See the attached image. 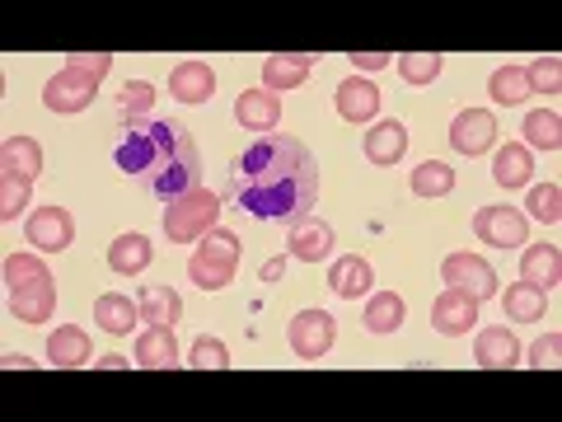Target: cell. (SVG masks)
<instances>
[{
    "instance_id": "1",
    "label": "cell",
    "mask_w": 562,
    "mask_h": 422,
    "mask_svg": "<svg viewBox=\"0 0 562 422\" xmlns=\"http://www.w3.org/2000/svg\"><path fill=\"white\" fill-rule=\"evenodd\" d=\"M231 188L258 221H305L319 198V160L295 136L262 132L231 165Z\"/></svg>"
},
{
    "instance_id": "2",
    "label": "cell",
    "mask_w": 562,
    "mask_h": 422,
    "mask_svg": "<svg viewBox=\"0 0 562 422\" xmlns=\"http://www.w3.org/2000/svg\"><path fill=\"white\" fill-rule=\"evenodd\" d=\"M113 160L136 188H146L150 198H160V202L183 198V192H192L202 184L198 146H192L183 122H169V118L122 122Z\"/></svg>"
},
{
    "instance_id": "3",
    "label": "cell",
    "mask_w": 562,
    "mask_h": 422,
    "mask_svg": "<svg viewBox=\"0 0 562 422\" xmlns=\"http://www.w3.org/2000/svg\"><path fill=\"white\" fill-rule=\"evenodd\" d=\"M221 216V198L211 188H192L183 198H173L169 211H165V235L173 244H198L202 235H211V225Z\"/></svg>"
},
{
    "instance_id": "4",
    "label": "cell",
    "mask_w": 562,
    "mask_h": 422,
    "mask_svg": "<svg viewBox=\"0 0 562 422\" xmlns=\"http://www.w3.org/2000/svg\"><path fill=\"white\" fill-rule=\"evenodd\" d=\"M235 268H239V240L231 231H211L202 235V249H192L188 258V277L198 281L202 291H221L235 281Z\"/></svg>"
},
{
    "instance_id": "5",
    "label": "cell",
    "mask_w": 562,
    "mask_h": 422,
    "mask_svg": "<svg viewBox=\"0 0 562 422\" xmlns=\"http://www.w3.org/2000/svg\"><path fill=\"white\" fill-rule=\"evenodd\" d=\"M473 235L492 249H520L525 235H530V221H525V211L516 207H483L479 216H473Z\"/></svg>"
},
{
    "instance_id": "6",
    "label": "cell",
    "mask_w": 562,
    "mask_h": 422,
    "mask_svg": "<svg viewBox=\"0 0 562 422\" xmlns=\"http://www.w3.org/2000/svg\"><path fill=\"white\" fill-rule=\"evenodd\" d=\"M441 277H446V287L469 291L473 301H487V296H497V273H492L487 258H479V254H450L441 263Z\"/></svg>"
},
{
    "instance_id": "7",
    "label": "cell",
    "mask_w": 562,
    "mask_h": 422,
    "mask_svg": "<svg viewBox=\"0 0 562 422\" xmlns=\"http://www.w3.org/2000/svg\"><path fill=\"white\" fill-rule=\"evenodd\" d=\"M333 338H338V324H333V314H324V310H301L291 320V352L295 357L319 362L333 347Z\"/></svg>"
},
{
    "instance_id": "8",
    "label": "cell",
    "mask_w": 562,
    "mask_h": 422,
    "mask_svg": "<svg viewBox=\"0 0 562 422\" xmlns=\"http://www.w3.org/2000/svg\"><path fill=\"white\" fill-rule=\"evenodd\" d=\"M24 235H29L33 249L61 254V249H70V240H76V221H70L66 207H43V211H33V216H29Z\"/></svg>"
},
{
    "instance_id": "9",
    "label": "cell",
    "mask_w": 562,
    "mask_h": 422,
    "mask_svg": "<svg viewBox=\"0 0 562 422\" xmlns=\"http://www.w3.org/2000/svg\"><path fill=\"white\" fill-rule=\"evenodd\" d=\"M10 310L20 324H47L52 310H57V287H52V277H33V281H20V287H10Z\"/></svg>"
},
{
    "instance_id": "10",
    "label": "cell",
    "mask_w": 562,
    "mask_h": 422,
    "mask_svg": "<svg viewBox=\"0 0 562 422\" xmlns=\"http://www.w3.org/2000/svg\"><path fill=\"white\" fill-rule=\"evenodd\" d=\"M431 324H436V333H446V338H464V333L479 324V301H473L469 291L446 287L441 301L431 306Z\"/></svg>"
},
{
    "instance_id": "11",
    "label": "cell",
    "mask_w": 562,
    "mask_h": 422,
    "mask_svg": "<svg viewBox=\"0 0 562 422\" xmlns=\"http://www.w3.org/2000/svg\"><path fill=\"white\" fill-rule=\"evenodd\" d=\"M492 141H497V118L487 109H464L450 122V146L460 155H483L492 151Z\"/></svg>"
},
{
    "instance_id": "12",
    "label": "cell",
    "mask_w": 562,
    "mask_h": 422,
    "mask_svg": "<svg viewBox=\"0 0 562 422\" xmlns=\"http://www.w3.org/2000/svg\"><path fill=\"white\" fill-rule=\"evenodd\" d=\"M90 99H94V80H85L80 70H70V66L57 70L43 90V103L52 113H80V109H90Z\"/></svg>"
},
{
    "instance_id": "13",
    "label": "cell",
    "mask_w": 562,
    "mask_h": 422,
    "mask_svg": "<svg viewBox=\"0 0 562 422\" xmlns=\"http://www.w3.org/2000/svg\"><path fill=\"white\" fill-rule=\"evenodd\" d=\"M319 62L314 52H272L268 62H262V85L277 95V90H295V85H305L310 66Z\"/></svg>"
},
{
    "instance_id": "14",
    "label": "cell",
    "mask_w": 562,
    "mask_h": 422,
    "mask_svg": "<svg viewBox=\"0 0 562 422\" xmlns=\"http://www.w3.org/2000/svg\"><path fill=\"white\" fill-rule=\"evenodd\" d=\"M0 174L5 179H20V184H33L43 174V151L33 136H10L5 146H0Z\"/></svg>"
},
{
    "instance_id": "15",
    "label": "cell",
    "mask_w": 562,
    "mask_h": 422,
    "mask_svg": "<svg viewBox=\"0 0 562 422\" xmlns=\"http://www.w3.org/2000/svg\"><path fill=\"white\" fill-rule=\"evenodd\" d=\"M473 357L487 371H512V366H520V343L512 329H483L479 343H473Z\"/></svg>"
},
{
    "instance_id": "16",
    "label": "cell",
    "mask_w": 562,
    "mask_h": 422,
    "mask_svg": "<svg viewBox=\"0 0 562 422\" xmlns=\"http://www.w3.org/2000/svg\"><path fill=\"white\" fill-rule=\"evenodd\" d=\"M211 90H216V70L206 62H179L169 76V95L183 99V103H206Z\"/></svg>"
},
{
    "instance_id": "17",
    "label": "cell",
    "mask_w": 562,
    "mask_h": 422,
    "mask_svg": "<svg viewBox=\"0 0 562 422\" xmlns=\"http://www.w3.org/2000/svg\"><path fill=\"white\" fill-rule=\"evenodd\" d=\"M235 118H239V127H249V132H272L281 122V99L272 90H244L235 99Z\"/></svg>"
},
{
    "instance_id": "18",
    "label": "cell",
    "mask_w": 562,
    "mask_h": 422,
    "mask_svg": "<svg viewBox=\"0 0 562 422\" xmlns=\"http://www.w3.org/2000/svg\"><path fill=\"white\" fill-rule=\"evenodd\" d=\"M47 362L57 366V371H76V366H85L90 362V333L76 329V324H61L47 338Z\"/></svg>"
},
{
    "instance_id": "19",
    "label": "cell",
    "mask_w": 562,
    "mask_h": 422,
    "mask_svg": "<svg viewBox=\"0 0 562 422\" xmlns=\"http://www.w3.org/2000/svg\"><path fill=\"white\" fill-rule=\"evenodd\" d=\"M328 287H333V296H342V301H357V296H371L375 273H371V263H366V258L351 254V258H338V263H333Z\"/></svg>"
},
{
    "instance_id": "20",
    "label": "cell",
    "mask_w": 562,
    "mask_h": 422,
    "mask_svg": "<svg viewBox=\"0 0 562 422\" xmlns=\"http://www.w3.org/2000/svg\"><path fill=\"white\" fill-rule=\"evenodd\" d=\"M136 366H146V371L179 366V343H173V329L150 324L146 333H140V338H136Z\"/></svg>"
},
{
    "instance_id": "21",
    "label": "cell",
    "mask_w": 562,
    "mask_h": 422,
    "mask_svg": "<svg viewBox=\"0 0 562 422\" xmlns=\"http://www.w3.org/2000/svg\"><path fill=\"white\" fill-rule=\"evenodd\" d=\"M520 277L530 281V287L539 291H549L562 281V254H558V244H535V249H525L520 254Z\"/></svg>"
},
{
    "instance_id": "22",
    "label": "cell",
    "mask_w": 562,
    "mask_h": 422,
    "mask_svg": "<svg viewBox=\"0 0 562 422\" xmlns=\"http://www.w3.org/2000/svg\"><path fill=\"white\" fill-rule=\"evenodd\" d=\"M338 113L347 122H371L380 113V90L371 80H361V76H351L338 85Z\"/></svg>"
},
{
    "instance_id": "23",
    "label": "cell",
    "mask_w": 562,
    "mask_h": 422,
    "mask_svg": "<svg viewBox=\"0 0 562 422\" xmlns=\"http://www.w3.org/2000/svg\"><path fill=\"white\" fill-rule=\"evenodd\" d=\"M291 254L301 258V263H324L333 254V231L324 221H295L291 225Z\"/></svg>"
},
{
    "instance_id": "24",
    "label": "cell",
    "mask_w": 562,
    "mask_h": 422,
    "mask_svg": "<svg viewBox=\"0 0 562 422\" xmlns=\"http://www.w3.org/2000/svg\"><path fill=\"white\" fill-rule=\"evenodd\" d=\"M179 314H183V301H179V291H173L169 281H155V287L140 291V320H146V324L173 329V324H179Z\"/></svg>"
},
{
    "instance_id": "25",
    "label": "cell",
    "mask_w": 562,
    "mask_h": 422,
    "mask_svg": "<svg viewBox=\"0 0 562 422\" xmlns=\"http://www.w3.org/2000/svg\"><path fill=\"white\" fill-rule=\"evenodd\" d=\"M403 151H408V132H403V122H380V127L366 136V160L371 165H398Z\"/></svg>"
},
{
    "instance_id": "26",
    "label": "cell",
    "mask_w": 562,
    "mask_h": 422,
    "mask_svg": "<svg viewBox=\"0 0 562 422\" xmlns=\"http://www.w3.org/2000/svg\"><path fill=\"white\" fill-rule=\"evenodd\" d=\"M136 314H140V306H132L127 296L109 291V296H99V306H94V324L103 333H113V338H127L132 324H136Z\"/></svg>"
},
{
    "instance_id": "27",
    "label": "cell",
    "mask_w": 562,
    "mask_h": 422,
    "mask_svg": "<svg viewBox=\"0 0 562 422\" xmlns=\"http://www.w3.org/2000/svg\"><path fill=\"white\" fill-rule=\"evenodd\" d=\"M150 258H155V249H150L146 235H117L113 249H109V268L122 273V277H132L140 268H150Z\"/></svg>"
},
{
    "instance_id": "28",
    "label": "cell",
    "mask_w": 562,
    "mask_h": 422,
    "mask_svg": "<svg viewBox=\"0 0 562 422\" xmlns=\"http://www.w3.org/2000/svg\"><path fill=\"white\" fill-rule=\"evenodd\" d=\"M530 174H535V165H530V151L525 146H502L497 151V160H492V179H497L502 188H525L530 184Z\"/></svg>"
},
{
    "instance_id": "29",
    "label": "cell",
    "mask_w": 562,
    "mask_h": 422,
    "mask_svg": "<svg viewBox=\"0 0 562 422\" xmlns=\"http://www.w3.org/2000/svg\"><path fill=\"white\" fill-rule=\"evenodd\" d=\"M506 314H512L516 324H539L543 320V291L530 287V281H520V287H506Z\"/></svg>"
},
{
    "instance_id": "30",
    "label": "cell",
    "mask_w": 562,
    "mask_h": 422,
    "mask_svg": "<svg viewBox=\"0 0 562 422\" xmlns=\"http://www.w3.org/2000/svg\"><path fill=\"white\" fill-rule=\"evenodd\" d=\"M398 324H403V301L394 291H380L366 301V329L371 333H394Z\"/></svg>"
},
{
    "instance_id": "31",
    "label": "cell",
    "mask_w": 562,
    "mask_h": 422,
    "mask_svg": "<svg viewBox=\"0 0 562 422\" xmlns=\"http://www.w3.org/2000/svg\"><path fill=\"white\" fill-rule=\"evenodd\" d=\"M487 95L497 99V103H520V99H530V80H525V66H502V70H492Z\"/></svg>"
},
{
    "instance_id": "32",
    "label": "cell",
    "mask_w": 562,
    "mask_h": 422,
    "mask_svg": "<svg viewBox=\"0 0 562 422\" xmlns=\"http://www.w3.org/2000/svg\"><path fill=\"white\" fill-rule=\"evenodd\" d=\"M454 188V169L441 165V160H427L413 169V192L417 198H446V192Z\"/></svg>"
},
{
    "instance_id": "33",
    "label": "cell",
    "mask_w": 562,
    "mask_h": 422,
    "mask_svg": "<svg viewBox=\"0 0 562 422\" xmlns=\"http://www.w3.org/2000/svg\"><path fill=\"white\" fill-rule=\"evenodd\" d=\"M150 103H155V85L150 80H127L122 85V95H117V113H122V122H136V118H146L150 113Z\"/></svg>"
},
{
    "instance_id": "34",
    "label": "cell",
    "mask_w": 562,
    "mask_h": 422,
    "mask_svg": "<svg viewBox=\"0 0 562 422\" xmlns=\"http://www.w3.org/2000/svg\"><path fill=\"white\" fill-rule=\"evenodd\" d=\"M441 62L436 52H408V57H398V76L408 85H431L436 76H441Z\"/></svg>"
},
{
    "instance_id": "35",
    "label": "cell",
    "mask_w": 562,
    "mask_h": 422,
    "mask_svg": "<svg viewBox=\"0 0 562 422\" xmlns=\"http://www.w3.org/2000/svg\"><path fill=\"white\" fill-rule=\"evenodd\" d=\"M525 136H530V146H539V151H558L562 146V118L558 113H530L525 118Z\"/></svg>"
},
{
    "instance_id": "36",
    "label": "cell",
    "mask_w": 562,
    "mask_h": 422,
    "mask_svg": "<svg viewBox=\"0 0 562 422\" xmlns=\"http://www.w3.org/2000/svg\"><path fill=\"white\" fill-rule=\"evenodd\" d=\"M530 216H535V221H549V225L562 216V192H558V184L530 188Z\"/></svg>"
},
{
    "instance_id": "37",
    "label": "cell",
    "mask_w": 562,
    "mask_h": 422,
    "mask_svg": "<svg viewBox=\"0 0 562 422\" xmlns=\"http://www.w3.org/2000/svg\"><path fill=\"white\" fill-rule=\"evenodd\" d=\"M192 366H198V371H225V366H231V352H225L221 338H198L192 343Z\"/></svg>"
},
{
    "instance_id": "38",
    "label": "cell",
    "mask_w": 562,
    "mask_h": 422,
    "mask_svg": "<svg viewBox=\"0 0 562 422\" xmlns=\"http://www.w3.org/2000/svg\"><path fill=\"white\" fill-rule=\"evenodd\" d=\"M530 90H543V95H558L562 90V62L558 57H539L530 70H525Z\"/></svg>"
},
{
    "instance_id": "39",
    "label": "cell",
    "mask_w": 562,
    "mask_h": 422,
    "mask_svg": "<svg viewBox=\"0 0 562 422\" xmlns=\"http://www.w3.org/2000/svg\"><path fill=\"white\" fill-rule=\"evenodd\" d=\"M70 70H80V76L85 80H103V76H109V70H113V57H109V52H94V57H90V52H70Z\"/></svg>"
},
{
    "instance_id": "40",
    "label": "cell",
    "mask_w": 562,
    "mask_h": 422,
    "mask_svg": "<svg viewBox=\"0 0 562 422\" xmlns=\"http://www.w3.org/2000/svg\"><path fill=\"white\" fill-rule=\"evenodd\" d=\"M24 207H29V184H20V179L0 184V221H20Z\"/></svg>"
},
{
    "instance_id": "41",
    "label": "cell",
    "mask_w": 562,
    "mask_h": 422,
    "mask_svg": "<svg viewBox=\"0 0 562 422\" xmlns=\"http://www.w3.org/2000/svg\"><path fill=\"white\" fill-rule=\"evenodd\" d=\"M43 258H33V254H10L5 258V287H20V281H33V277H43Z\"/></svg>"
},
{
    "instance_id": "42",
    "label": "cell",
    "mask_w": 562,
    "mask_h": 422,
    "mask_svg": "<svg viewBox=\"0 0 562 422\" xmlns=\"http://www.w3.org/2000/svg\"><path fill=\"white\" fill-rule=\"evenodd\" d=\"M558 357H562V338H558V333H543V338L535 343V352H530V366H539V371H553Z\"/></svg>"
},
{
    "instance_id": "43",
    "label": "cell",
    "mask_w": 562,
    "mask_h": 422,
    "mask_svg": "<svg viewBox=\"0 0 562 422\" xmlns=\"http://www.w3.org/2000/svg\"><path fill=\"white\" fill-rule=\"evenodd\" d=\"M351 62H357V70H384L394 57L390 52H351Z\"/></svg>"
},
{
    "instance_id": "44",
    "label": "cell",
    "mask_w": 562,
    "mask_h": 422,
    "mask_svg": "<svg viewBox=\"0 0 562 422\" xmlns=\"http://www.w3.org/2000/svg\"><path fill=\"white\" fill-rule=\"evenodd\" d=\"M281 273H286V258H268V263H262V281H277Z\"/></svg>"
},
{
    "instance_id": "45",
    "label": "cell",
    "mask_w": 562,
    "mask_h": 422,
    "mask_svg": "<svg viewBox=\"0 0 562 422\" xmlns=\"http://www.w3.org/2000/svg\"><path fill=\"white\" fill-rule=\"evenodd\" d=\"M94 366H99V371H122L127 362H122V357H103V362H94Z\"/></svg>"
}]
</instances>
